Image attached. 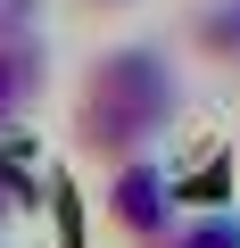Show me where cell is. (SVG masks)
Returning a JSON list of instances; mask_svg holds the SVG:
<instances>
[{"instance_id": "1", "label": "cell", "mask_w": 240, "mask_h": 248, "mask_svg": "<svg viewBox=\"0 0 240 248\" xmlns=\"http://www.w3.org/2000/svg\"><path fill=\"white\" fill-rule=\"evenodd\" d=\"M182 116V66L166 42H108L83 58L75 75V149L91 166H125L141 149H158Z\"/></svg>"}, {"instance_id": "5", "label": "cell", "mask_w": 240, "mask_h": 248, "mask_svg": "<svg viewBox=\"0 0 240 248\" xmlns=\"http://www.w3.org/2000/svg\"><path fill=\"white\" fill-rule=\"evenodd\" d=\"M166 248H240V207H182Z\"/></svg>"}, {"instance_id": "4", "label": "cell", "mask_w": 240, "mask_h": 248, "mask_svg": "<svg viewBox=\"0 0 240 248\" xmlns=\"http://www.w3.org/2000/svg\"><path fill=\"white\" fill-rule=\"evenodd\" d=\"M182 42L207 66H240V0H199V9L182 17Z\"/></svg>"}, {"instance_id": "6", "label": "cell", "mask_w": 240, "mask_h": 248, "mask_svg": "<svg viewBox=\"0 0 240 248\" xmlns=\"http://www.w3.org/2000/svg\"><path fill=\"white\" fill-rule=\"evenodd\" d=\"M17 33H42V0H0V42Z\"/></svg>"}, {"instance_id": "2", "label": "cell", "mask_w": 240, "mask_h": 248, "mask_svg": "<svg viewBox=\"0 0 240 248\" xmlns=\"http://www.w3.org/2000/svg\"><path fill=\"white\" fill-rule=\"evenodd\" d=\"M108 223L125 232V248H166L174 223H182V182L158 166V149L125 157V166H108V190H99Z\"/></svg>"}, {"instance_id": "3", "label": "cell", "mask_w": 240, "mask_h": 248, "mask_svg": "<svg viewBox=\"0 0 240 248\" xmlns=\"http://www.w3.org/2000/svg\"><path fill=\"white\" fill-rule=\"evenodd\" d=\"M42 83H50V50H42V33H17V42H0V133L42 99Z\"/></svg>"}, {"instance_id": "7", "label": "cell", "mask_w": 240, "mask_h": 248, "mask_svg": "<svg viewBox=\"0 0 240 248\" xmlns=\"http://www.w3.org/2000/svg\"><path fill=\"white\" fill-rule=\"evenodd\" d=\"M83 17H125V9H141V0H75Z\"/></svg>"}, {"instance_id": "8", "label": "cell", "mask_w": 240, "mask_h": 248, "mask_svg": "<svg viewBox=\"0 0 240 248\" xmlns=\"http://www.w3.org/2000/svg\"><path fill=\"white\" fill-rule=\"evenodd\" d=\"M0 248H9V199H0Z\"/></svg>"}]
</instances>
